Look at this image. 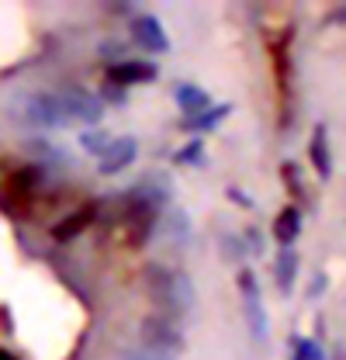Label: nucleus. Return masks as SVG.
Segmentation results:
<instances>
[{
	"label": "nucleus",
	"instance_id": "2eb2a0df",
	"mask_svg": "<svg viewBox=\"0 0 346 360\" xmlns=\"http://www.w3.org/2000/svg\"><path fill=\"white\" fill-rule=\"evenodd\" d=\"M80 146H84L86 153H94V156H104V149L111 146V135L104 132V129H97V132H84L80 135Z\"/></svg>",
	"mask_w": 346,
	"mask_h": 360
},
{
	"label": "nucleus",
	"instance_id": "9d476101",
	"mask_svg": "<svg viewBox=\"0 0 346 360\" xmlns=\"http://www.w3.org/2000/svg\"><path fill=\"white\" fill-rule=\"evenodd\" d=\"M298 232H302V212H298V208H284V212L274 219V239H277L284 250L298 239Z\"/></svg>",
	"mask_w": 346,
	"mask_h": 360
},
{
	"label": "nucleus",
	"instance_id": "6ab92c4d",
	"mask_svg": "<svg viewBox=\"0 0 346 360\" xmlns=\"http://www.w3.org/2000/svg\"><path fill=\"white\" fill-rule=\"evenodd\" d=\"M0 360H18V357H14L11 350H0Z\"/></svg>",
	"mask_w": 346,
	"mask_h": 360
},
{
	"label": "nucleus",
	"instance_id": "dca6fc26",
	"mask_svg": "<svg viewBox=\"0 0 346 360\" xmlns=\"http://www.w3.org/2000/svg\"><path fill=\"white\" fill-rule=\"evenodd\" d=\"M291 360H326V350H322L315 340L298 336V340H295V357H291Z\"/></svg>",
	"mask_w": 346,
	"mask_h": 360
},
{
	"label": "nucleus",
	"instance_id": "a211bd4d",
	"mask_svg": "<svg viewBox=\"0 0 346 360\" xmlns=\"http://www.w3.org/2000/svg\"><path fill=\"white\" fill-rule=\"evenodd\" d=\"M118 360H173L170 354H160V350H125Z\"/></svg>",
	"mask_w": 346,
	"mask_h": 360
},
{
	"label": "nucleus",
	"instance_id": "39448f33",
	"mask_svg": "<svg viewBox=\"0 0 346 360\" xmlns=\"http://www.w3.org/2000/svg\"><path fill=\"white\" fill-rule=\"evenodd\" d=\"M142 343H146V350H160V354L173 357L184 347V336L170 319H146L142 322Z\"/></svg>",
	"mask_w": 346,
	"mask_h": 360
},
{
	"label": "nucleus",
	"instance_id": "0eeeda50",
	"mask_svg": "<svg viewBox=\"0 0 346 360\" xmlns=\"http://www.w3.org/2000/svg\"><path fill=\"white\" fill-rule=\"evenodd\" d=\"M135 153H139V142H135L132 135L111 139V146L104 149V156H101V163H97V170H101L104 177H115V174H122L125 167H132Z\"/></svg>",
	"mask_w": 346,
	"mask_h": 360
},
{
	"label": "nucleus",
	"instance_id": "f03ea898",
	"mask_svg": "<svg viewBox=\"0 0 346 360\" xmlns=\"http://www.w3.org/2000/svg\"><path fill=\"white\" fill-rule=\"evenodd\" d=\"M146 281H149L153 298H156V302H160L170 315H184L191 305H194V284H191V277H187V274L153 267Z\"/></svg>",
	"mask_w": 346,
	"mask_h": 360
},
{
	"label": "nucleus",
	"instance_id": "4468645a",
	"mask_svg": "<svg viewBox=\"0 0 346 360\" xmlns=\"http://www.w3.org/2000/svg\"><path fill=\"white\" fill-rule=\"evenodd\" d=\"M277 288L281 291H291V284H295V274H298V253H291V250H281L277 253Z\"/></svg>",
	"mask_w": 346,
	"mask_h": 360
},
{
	"label": "nucleus",
	"instance_id": "f257e3e1",
	"mask_svg": "<svg viewBox=\"0 0 346 360\" xmlns=\"http://www.w3.org/2000/svg\"><path fill=\"white\" fill-rule=\"evenodd\" d=\"M11 122L21 129H59L66 125V108L59 101V94H18L7 108Z\"/></svg>",
	"mask_w": 346,
	"mask_h": 360
},
{
	"label": "nucleus",
	"instance_id": "1a4fd4ad",
	"mask_svg": "<svg viewBox=\"0 0 346 360\" xmlns=\"http://www.w3.org/2000/svg\"><path fill=\"white\" fill-rule=\"evenodd\" d=\"M173 101H177V108L184 111V118H198V115H205V111L212 108V94L194 87V84H177V87H173Z\"/></svg>",
	"mask_w": 346,
	"mask_h": 360
},
{
	"label": "nucleus",
	"instance_id": "423d86ee",
	"mask_svg": "<svg viewBox=\"0 0 346 360\" xmlns=\"http://www.w3.org/2000/svg\"><path fill=\"white\" fill-rule=\"evenodd\" d=\"M132 39L142 45V49H149V52H167V49H170L167 28H163L160 18H153V14H135V18H132Z\"/></svg>",
	"mask_w": 346,
	"mask_h": 360
},
{
	"label": "nucleus",
	"instance_id": "ddd939ff",
	"mask_svg": "<svg viewBox=\"0 0 346 360\" xmlns=\"http://www.w3.org/2000/svg\"><path fill=\"white\" fill-rule=\"evenodd\" d=\"M90 219H94V205L80 208V215H70L66 222H59L56 229H52V236H56L59 243H66V239H73L77 232H84L86 225H90Z\"/></svg>",
	"mask_w": 346,
	"mask_h": 360
},
{
	"label": "nucleus",
	"instance_id": "f3484780",
	"mask_svg": "<svg viewBox=\"0 0 346 360\" xmlns=\"http://www.w3.org/2000/svg\"><path fill=\"white\" fill-rule=\"evenodd\" d=\"M201 156H205V142L201 139H191L184 149H177V163H201Z\"/></svg>",
	"mask_w": 346,
	"mask_h": 360
},
{
	"label": "nucleus",
	"instance_id": "9b49d317",
	"mask_svg": "<svg viewBox=\"0 0 346 360\" xmlns=\"http://www.w3.org/2000/svg\"><path fill=\"white\" fill-rule=\"evenodd\" d=\"M308 153H312V167H315V174H319V177H329V170H333V160H329V142H326V125H315Z\"/></svg>",
	"mask_w": 346,
	"mask_h": 360
},
{
	"label": "nucleus",
	"instance_id": "7ed1b4c3",
	"mask_svg": "<svg viewBox=\"0 0 346 360\" xmlns=\"http://www.w3.org/2000/svg\"><path fill=\"white\" fill-rule=\"evenodd\" d=\"M59 101H63L70 122L77 118V122H86V125H97L101 115H104V101H101L97 94L84 90V87H66L63 94H59Z\"/></svg>",
	"mask_w": 346,
	"mask_h": 360
},
{
	"label": "nucleus",
	"instance_id": "6e6552de",
	"mask_svg": "<svg viewBox=\"0 0 346 360\" xmlns=\"http://www.w3.org/2000/svg\"><path fill=\"white\" fill-rule=\"evenodd\" d=\"M156 66L153 63H142V59H132V63H115L111 70H108V80L111 84H118V87H129V84H149V80H156Z\"/></svg>",
	"mask_w": 346,
	"mask_h": 360
},
{
	"label": "nucleus",
	"instance_id": "f8f14e48",
	"mask_svg": "<svg viewBox=\"0 0 346 360\" xmlns=\"http://www.w3.org/2000/svg\"><path fill=\"white\" fill-rule=\"evenodd\" d=\"M229 104H218V108H208L205 115H198V118H184V129H191V132H212L218 129L225 118H229Z\"/></svg>",
	"mask_w": 346,
	"mask_h": 360
},
{
	"label": "nucleus",
	"instance_id": "20e7f679",
	"mask_svg": "<svg viewBox=\"0 0 346 360\" xmlns=\"http://www.w3.org/2000/svg\"><path fill=\"white\" fill-rule=\"evenodd\" d=\"M239 291H243V315H246V326L250 333L263 340L267 336V312H263V302H260V288L253 270H239Z\"/></svg>",
	"mask_w": 346,
	"mask_h": 360
}]
</instances>
